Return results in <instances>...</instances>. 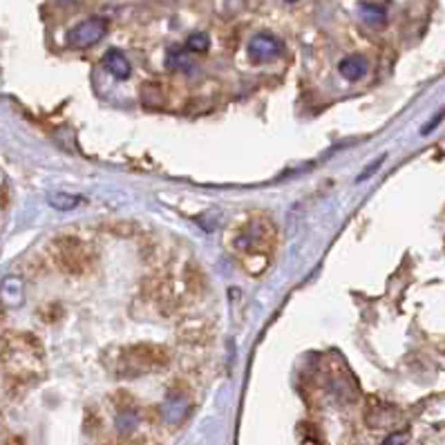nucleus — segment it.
Masks as SVG:
<instances>
[{"label":"nucleus","mask_w":445,"mask_h":445,"mask_svg":"<svg viewBox=\"0 0 445 445\" xmlns=\"http://www.w3.org/2000/svg\"><path fill=\"white\" fill-rule=\"evenodd\" d=\"M282 54V41L268 32L255 34L248 43V57L255 63H268Z\"/></svg>","instance_id":"obj_4"},{"label":"nucleus","mask_w":445,"mask_h":445,"mask_svg":"<svg viewBox=\"0 0 445 445\" xmlns=\"http://www.w3.org/2000/svg\"><path fill=\"white\" fill-rule=\"evenodd\" d=\"M0 354H3V342H0Z\"/></svg>","instance_id":"obj_15"},{"label":"nucleus","mask_w":445,"mask_h":445,"mask_svg":"<svg viewBox=\"0 0 445 445\" xmlns=\"http://www.w3.org/2000/svg\"><path fill=\"white\" fill-rule=\"evenodd\" d=\"M130 374H141V372H152V369L161 367L168 363V354L159 347L152 345H137L126 351Z\"/></svg>","instance_id":"obj_2"},{"label":"nucleus","mask_w":445,"mask_h":445,"mask_svg":"<svg viewBox=\"0 0 445 445\" xmlns=\"http://www.w3.org/2000/svg\"><path fill=\"white\" fill-rule=\"evenodd\" d=\"M208 48H210V36L206 32H195V34L188 36V41H186V50L188 52L201 54V52H208Z\"/></svg>","instance_id":"obj_10"},{"label":"nucleus","mask_w":445,"mask_h":445,"mask_svg":"<svg viewBox=\"0 0 445 445\" xmlns=\"http://www.w3.org/2000/svg\"><path fill=\"white\" fill-rule=\"evenodd\" d=\"M48 201L57 210H72V208H77L81 204V197H77V195H70V192H52L48 197Z\"/></svg>","instance_id":"obj_8"},{"label":"nucleus","mask_w":445,"mask_h":445,"mask_svg":"<svg viewBox=\"0 0 445 445\" xmlns=\"http://www.w3.org/2000/svg\"><path fill=\"white\" fill-rule=\"evenodd\" d=\"M338 72L347 81H358V79H363L365 74H367V61L363 57H358V54H351V57L340 61Z\"/></svg>","instance_id":"obj_6"},{"label":"nucleus","mask_w":445,"mask_h":445,"mask_svg":"<svg viewBox=\"0 0 445 445\" xmlns=\"http://www.w3.org/2000/svg\"><path fill=\"white\" fill-rule=\"evenodd\" d=\"M286 3H298V0H286Z\"/></svg>","instance_id":"obj_14"},{"label":"nucleus","mask_w":445,"mask_h":445,"mask_svg":"<svg viewBox=\"0 0 445 445\" xmlns=\"http://www.w3.org/2000/svg\"><path fill=\"white\" fill-rule=\"evenodd\" d=\"M54 251H57V262L61 264L63 271L68 273H81L88 264V257L83 253V246L77 237H59L54 242Z\"/></svg>","instance_id":"obj_3"},{"label":"nucleus","mask_w":445,"mask_h":445,"mask_svg":"<svg viewBox=\"0 0 445 445\" xmlns=\"http://www.w3.org/2000/svg\"><path fill=\"white\" fill-rule=\"evenodd\" d=\"M166 63H168L170 70H181V68H188V54H186V48H181V45H172L166 52Z\"/></svg>","instance_id":"obj_7"},{"label":"nucleus","mask_w":445,"mask_h":445,"mask_svg":"<svg viewBox=\"0 0 445 445\" xmlns=\"http://www.w3.org/2000/svg\"><path fill=\"white\" fill-rule=\"evenodd\" d=\"M103 68H106L110 74H112L115 79H119V81L128 79L130 72H132V65H130V61L126 59V54H123L121 50H117V48L108 50V52L103 54Z\"/></svg>","instance_id":"obj_5"},{"label":"nucleus","mask_w":445,"mask_h":445,"mask_svg":"<svg viewBox=\"0 0 445 445\" xmlns=\"http://www.w3.org/2000/svg\"><path fill=\"white\" fill-rule=\"evenodd\" d=\"M443 117H445V108L441 110V112H439L437 117H434V119H432V121H430L428 126H423V130H421V132H423V135H430V132H432V130H434V128H437V126H439V123L443 121Z\"/></svg>","instance_id":"obj_13"},{"label":"nucleus","mask_w":445,"mask_h":445,"mask_svg":"<svg viewBox=\"0 0 445 445\" xmlns=\"http://www.w3.org/2000/svg\"><path fill=\"white\" fill-rule=\"evenodd\" d=\"M383 161H385V155H381V157H378V159H376V161H372V164H369V166H367V168L363 170V175H360V177H358V181H363V179H367V177H372V175H374V170H376V168H381V164H383Z\"/></svg>","instance_id":"obj_12"},{"label":"nucleus","mask_w":445,"mask_h":445,"mask_svg":"<svg viewBox=\"0 0 445 445\" xmlns=\"http://www.w3.org/2000/svg\"><path fill=\"white\" fill-rule=\"evenodd\" d=\"M106 34H108L106 18L90 16L68 32V45L72 50H88V48H92V45L103 41Z\"/></svg>","instance_id":"obj_1"},{"label":"nucleus","mask_w":445,"mask_h":445,"mask_svg":"<svg viewBox=\"0 0 445 445\" xmlns=\"http://www.w3.org/2000/svg\"><path fill=\"white\" fill-rule=\"evenodd\" d=\"M360 16H363V21L369 23V25H383L385 23V9L378 7V5H372V3H363L360 5Z\"/></svg>","instance_id":"obj_9"},{"label":"nucleus","mask_w":445,"mask_h":445,"mask_svg":"<svg viewBox=\"0 0 445 445\" xmlns=\"http://www.w3.org/2000/svg\"><path fill=\"white\" fill-rule=\"evenodd\" d=\"M410 441V432H394L383 441V445H407Z\"/></svg>","instance_id":"obj_11"}]
</instances>
